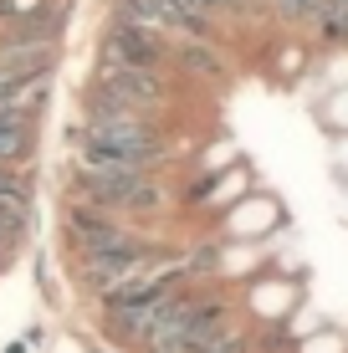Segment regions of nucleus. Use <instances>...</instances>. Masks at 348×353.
I'll list each match as a JSON object with an SVG mask.
<instances>
[{
  "mask_svg": "<svg viewBox=\"0 0 348 353\" xmlns=\"http://www.w3.org/2000/svg\"><path fill=\"white\" fill-rule=\"evenodd\" d=\"M31 159V128H0V164L21 169Z\"/></svg>",
  "mask_w": 348,
  "mask_h": 353,
  "instance_id": "obj_10",
  "label": "nucleus"
},
{
  "mask_svg": "<svg viewBox=\"0 0 348 353\" xmlns=\"http://www.w3.org/2000/svg\"><path fill=\"white\" fill-rule=\"evenodd\" d=\"M67 26V10H36L21 16L0 31V52H36V46H57V36Z\"/></svg>",
  "mask_w": 348,
  "mask_h": 353,
  "instance_id": "obj_7",
  "label": "nucleus"
},
{
  "mask_svg": "<svg viewBox=\"0 0 348 353\" xmlns=\"http://www.w3.org/2000/svg\"><path fill=\"white\" fill-rule=\"evenodd\" d=\"M154 261H159L154 246H143L139 236H123L118 246L98 251V256H77V276H82V287H88L92 297H108L113 287H123V282H134L139 272H149Z\"/></svg>",
  "mask_w": 348,
  "mask_h": 353,
  "instance_id": "obj_3",
  "label": "nucleus"
},
{
  "mask_svg": "<svg viewBox=\"0 0 348 353\" xmlns=\"http://www.w3.org/2000/svg\"><path fill=\"white\" fill-rule=\"evenodd\" d=\"M128 230H123V221L118 215H108V210H98V205H72L67 210V241H72V251L77 256H98V251H108V246H118Z\"/></svg>",
  "mask_w": 348,
  "mask_h": 353,
  "instance_id": "obj_6",
  "label": "nucleus"
},
{
  "mask_svg": "<svg viewBox=\"0 0 348 353\" xmlns=\"http://www.w3.org/2000/svg\"><path fill=\"white\" fill-rule=\"evenodd\" d=\"M164 62V41L159 36H149V31H139V26H128V21H108V31H103V67H154L159 72Z\"/></svg>",
  "mask_w": 348,
  "mask_h": 353,
  "instance_id": "obj_5",
  "label": "nucleus"
},
{
  "mask_svg": "<svg viewBox=\"0 0 348 353\" xmlns=\"http://www.w3.org/2000/svg\"><path fill=\"white\" fill-rule=\"evenodd\" d=\"M170 159V143L154 118H123V123H82L77 164H108V169H159Z\"/></svg>",
  "mask_w": 348,
  "mask_h": 353,
  "instance_id": "obj_1",
  "label": "nucleus"
},
{
  "mask_svg": "<svg viewBox=\"0 0 348 353\" xmlns=\"http://www.w3.org/2000/svg\"><path fill=\"white\" fill-rule=\"evenodd\" d=\"M0 200L31 205V185H26V174H21V169H10V164H0Z\"/></svg>",
  "mask_w": 348,
  "mask_h": 353,
  "instance_id": "obj_12",
  "label": "nucleus"
},
{
  "mask_svg": "<svg viewBox=\"0 0 348 353\" xmlns=\"http://www.w3.org/2000/svg\"><path fill=\"white\" fill-rule=\"evenodd\" d=\"M272 6H277L282 16H292V21H303V16H307V6H303V0H272Z\"/></svg>",
  "mask_w": 348,
  "mask_h": 353,
  "instance_id": "obj_13",
  "label": "nucleus"
},
{
  "mask_svg": "<svg viewBox=\"0 0 348 353\" xmlns=\"http://www.w3.org/2000/svg\"><path fill=\"white\" fill-rule=\"evenodd\" d=\"M92 92H103V97H118V103H128V108H139V113H159L164 103H170V77L164 72H154V67H98V82H92Z\"/></svg>",
  "mask_w": 348,
  "mask_h": 353,
  "instance_id": "obj_4",
  "label": "nucleus"
},
{
  "mask_svg": "<svg viewBox=\"0 0 348 353\" xmlns=\"http://www.w3.org/2000/svg\"><path fill=\"white\" fill-rule=\"evenodd\" d=\"M323 41H348V0H323V6L313 10Z\"/></svg>",
  "mask_w": 348,
  "mask_h": 353,
  "instance_id": "obj_9",
  "label": "nucleus"
},
{
  "mask_svg": "<svg viewBox=\"0 0 348 353\" xmlns=\"http://www.w3.org/2000/svg\"><path fill=\"white\" fill-rule=\"evenodd\" d=\"M205 6H210V10H221V6H231V10H246L251 0H205Z\"/></svg>",
  "mask_w": 348,
  "mask_h": 353,
  "instance_id": "obj_14",
  "label": "nucleus"
},
{
  "mask_svg": "<svg viewBox=\"0 0 348 353\" xmlns=\"http://www.w3.org/2000/svg\"><path fill=\"white\" fill-rule=\"evenodd\" d=\"M179 62L195 67V72H205V77H221V57H215L205 41H185V46H179Z\"/></svg>",
  "mask_w": 348,
  "mask_h": 353,
  "instance_id": "obj_11",
  "label": "nucleus"
},
{
  "mask_svg": "<svg viewBox=\"0 0 348 353\" xmlns=\"http://www.w3.org/2000/svg\"><path fill=\"white\" fill-rule=\"evenodd\" d=\"M118 21H128V26H139V31H149V36H185L190 41V31H185V21L174 16V6L170 0H118Z\"/></svg>",
  "mask_w": 348,
  "mask_h": 353,
  "instance_id": "obj_8",
  "label": "nucleus"
},
{
  "mask_svg": "<svg viewBox=\"0 0 348 353\" xmlns=\"http://www.w3.org/2000/svg\"><path fill=\"white\" fill-rule=\"evenodd\" d=\"M77 200L82 205H98L108 215H143V210H159L164 190L154 174L143 169H108V164H77Z\"/></svg>",
  "mask_w": 348,
  "mask_h": 353,
  "instance_id": "obj_2",
  "label": "nucleus"
}]
</instances>
